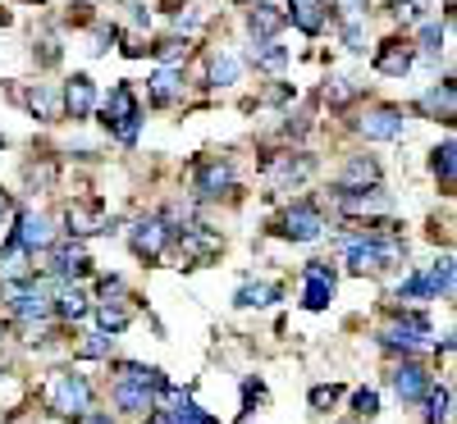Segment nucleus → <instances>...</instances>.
Here are the masks:
<instances>
[{
  "label": "nucleus",
  "instance_id": "c85d7f7f",
  "mask_svg": "<svg viewBox=\"0 0 457 424\" xmlns=\"http://www.w3.org/2000/svg\"><path fill=\"white\" fill-rule=\"evenodd\" d=\"M96 320H101V333H124L129 329V320H133V311L129 306H120V301H101V311H96Z\"/></svg>",
  "mask_w": 457,
  "mask_h": 424
},
{
  "label": "nucleus",
  "instance_id": "de8ad7c7",
  "mask_svg": "<svg viewBox=\"0 0 457 424\" xmlns=\"http://www.w3.org/2000/svg\"><path fill=\"white\" fill-rule=\"evenodd\" d=\"M120 292H124V279H114V274L101 279V297H105V301H110V297H120Z\"/></svg>",
  "mask_w": 457,
  "mask_h": 424
},
{
  "label": "nucleus",
  "instance_id": "6e6552de",
  "mask_svg": "<svg viewBox=\"0 0 457 424\" xmlns=\"http://www.w3.org/2000/svg\"><path fill=\"white\" fill-rule=\"evenodd\" d=\"M179 251H183L187 265H206L211 256H220V233H211L202 224H183L179 228Z\"/></svg>",
  "mask_w": 457,
  "mask_h": 424
},
{
  "label": "nucleus",
  "instance_id": "f3484780",
  "mask_svg": "<svg viewBox=\"0 0 457 424\" xmlns=\"http://www.w3.org/2000/svg\"><path fill=\"white\" fill-rule=\"evenodd\" d=\"M51 269L69 283V279H83L87 269H92V260H87V251H83L79 242H64V247H55V251H51Z\"/></svg>",
  "mask_w": 457,
  "mask_h": 424
},
{
  "label": "nucleus",
  "instance_id": "c9c22d12",
  "mask_svg": "<svg viewBox=\"0 0 457 424\" xmlns=\"http://www.w3.org/2000/svg\"><path fill=\"white\" fill-rule=\"evenodd\" d=\"M79 352H83L87 361H105V356L114 352V338H110V333H87V342L79 347Z\"/></svg>",
  "mask_w": 457,
  "mask_h": 424
},
{
  "label": "nucleus",
  "instance_id": "393cba45",
  "mask_svg": "<svg viewBox=\"0 0 457 424\" xmlns=\"http://www.w3.org/2000/svg\"><path fill=\"white\" fill-rule=\"evenodd\" d=\"M179 96H183V73L179 69H156V73H151V101L170 105Z\"/></svg>",
  "mask_w": 457,
  "mask_h": 424
},
{
  "label": "nucleus",
  "instance_id": "0eeeda50",
  "mask_svg": "<svg viewBox=\"0 0 457 424\" xmlns=\"http://www.w3.org/2000/svg\"><path fill=\"white\" fill-rule=\"evenodd\" d=\"M64 224L73 238H87V233H110V219H105V201L101 197H87V201H69L64 210Z\"/></svg>",
  "mask_w": 457,
  "mask_h": 424
},
{
  "label": "nucleus",
  "instance_id": "603ef678",
  "mask_svg": "<svg viewBox=\"0 0 457 424\" xmlns=\"http://www.w3.org/2000/svg\"><path fill=\"white\" fill-rule=\"evenodd\" d=\"M0 146H5V137H0Z\"/></svg>",
  "mask_w": 457,
  "mask_h": 424
},
{
  "label": "nucleus",
  "instance_id": "a19ab883",
  "mask_svg": "<svg viewBox=\"0 0 457 424\" xmlns=\"http://www.w3.org/2000/svg\"><path fill=\"white\" fill-rule=\"evenodd\" d=\"M353 96H357V92L348 87V78H329V83H325V101H334V105H348Z\"/></svg>",
  "mask_w": 457,
  "mask_h": 424
},
{
  "label": "nucleus",
  "instance_id": "2eb2a0df",
  "mask_svg": "<svg viewBox=\"0 0 457 424\" xmlns=\"http://www.w3.org/2000/svg\"><path fill=\"white\" fill-rule=\"evenodd\" d=\"M389 383H394V393H398L403 402H421L426 388H430V374L416 365V361H403V365L389 374Z\"/></svg>",
  "mask_w": 457,
  "mask_h": 424
},
{
  "label": "nucleus",
  "instance_id": "1a4fd4ad",
  "mask_svg": "<svg viewBox=\"0 0 457 424\" xmlns=\"http://www.w3.org/2000/svg\"><path fill=\"white\" fill-rule=\"evenodd\" d=\"M10 315L32 324V320H46L51 315V297L32 283H10Z\"/></svg>",
  "mask_w": 457,
  "mask_h": 424
},
{
  "label": "nucleus",
  "instance_id": "39448f33",
  "mask_svg": "<svg viewBox=\"0 0 457 424\" xmlns=\"http://www.w3.org/2000/svg\"><path fill=\"white\" fill-rule=\"evenodd\" d=\"M379 342H385L389 352L411 356V352H421V347L430 342V320L426 315H403V320H394L385 333H379Z\"/></svg>",
  "mask_w": 457,
  "mask_h": 424
},
{
  "label": "nucleus",
  "instance_id": "ddd939ff",
  "mask_svg": "<svg viewBox=\"0 0 457 424\" xmlns=\"http://www.w3.org/2000/svg\"><path fill=\"white\" fill-rule=\"evenodd\" d=\"M234 187V165L228 160H206L202 169H197V183H193V192L202 201H215V197H224V192Z\"/></svg>",
  "mask_w": 457,
  "mask_h": 424
},
{
  "label": "nucleus",
  "instance_id": "473e14b6",
  "mask_svg": "<svg viewBox=\"0 0 457 424\" xmlns=\"http://www.w3.org/2000/svg\"><path fill=\"white\" fill-rule=\"evenodd\" d=\"M252 60H256L261 69L279 73V69L288 64V51H284V46H275V42H256V46H252Z\"/></svg>",
  "mask_w": 457,
  "mask_h": 424
},
{
  "label": "nucleus",
  "instance_id": "8fccbe9b",
  "mask_svg": "<svg viewBox=\"0 0 457 424\" xmlns=\"http://www.w3.org/2000/svg\"><path fill=\"white\" fill-rule=\"evenodd\" d=\"M133 10H137V14H133V23H137V28H151V14H146L142 5H133Z\"/></svg>",
  "mask_w": 457,
  "mask_h": 424
},
{
  "label": "nucleus",
  "instance_id": "20e7f679",
  "mask_svg": "<svg viewBox=\"0 0 457 424\" xmlns=\"http://www.w3.org/2000/svg\"><path fill=\"white\" fill-rule=\"evenodd\" d=\"M170 224L161 219V215H146V219H137L133 228H129V242H133V251L146 260V265H156L161 256H165V247H170Z\"/></svg>",
  "mask_w": 457,
  "mask_h": 424
},
{
  "label": "nucleus",
  "instance_id": "72a5a7b5",
  "mask_svg": "<svg viewBox=\"0 0 457 424\" xmlns=\"http://www.w3.org/2000/svg\"><path fill=\"white\" fill-rule=\"evenodd\" d=\"M23 101H28V110L37 114V119H51V114H55V96H51V92H46L42 83H37V87H32V92H28Z\"/></svg>",
  "mask_w": 457,
  "mask_h": 424
},
{
  "label": "nucleus",
  "instance_id": "dca6fc26",
  "mask_svg": "<svg viewBox=\"0 0 457 424\" xmlns=\"http://www.w3.org/2000/svg\"><path fill=\"white\" fill-rule=\"evenodd\" d=\"M334 206L348 210V215H375V210H389V197H385V187H361V192H343L338 187Z\"/></svg>",
  "mask_w": 457,
  "mask_h": 424
},
{
  "label": "nucleus",
  "instance_id": "412c9836",
  "mask_svg": "<svg viewBox=\"0 0 457 424\" xmlns=\"http://www.w3.org/2000/svg\"><path fill=\"white\" fill-rule=\"evenodd\" d=\"M284 28V14L275 5H265V0H256V5L247 10V32L256 37V42H270V37Z\"/></svg>",
  "mask_w": 457,
  "mask_h": 424
},
{
  "label": "nucleus",
  "instance_id": "f704fd0d",
  "mask_svg": "<svg viewBox=\"0 0 457 424\" xmlns=\"http://www.w3.org/2000/svg\"><path fill=\"white\" fill-rule=\"evenodd\" d=\"M151 51H156V60H161V69H170L179 55H187V37H165V42H156V46H151Z\"/></svg>",
  "mask_w": 457,
  "mask_h": 424
},
{
  "label": "nucleus",
  "instance_id": "3c124183",
  "mask_svg": "<svg viewBox=\"0 0 457 424\" xmlns=\"http://www.w3.org/2000/svg\"><path fill=\"white\" fill-rule=\"evenodd\" d=\"M10 215V192H0V219Z\"/></svg>",
  "mask_w": 457,
  "mask_h": 424
},
{
  "label": "nucleus",
  "instance_id": "a18cd8bd",
  "mask_svg": "<svg viewBox=\"0 0 457 424\" xmlns=\"http://www.w3.org/2000/svg\"><path fill=\"white\" fill-rule=\"evenodd\" d=\"M243 402H247V411H252L256 402H265V388H261L256 379H247V383H243Z\"/></svg>",
  "mask_w": 457,
  "mask_h": 424
},
{
  "label": "nucleus",
  "instance_id": "4468645a",
  "mask_svg": "<svg viewBox=\"0 0 457 424\" xmlns=\"http://www.w3.org/2000/svg\"><path fill=\"white\" fill-rule=\"evenodd\" d=\"M96 110V87L87 73H73V78L64 83V114L69 119H87V114Z\"/></svg>",
  "mask_w": 457,
  "mask_h": 424
},
{
  "label": "nucleus",
  "instance_id": "b1692460",
  "mask_svg": "<svg viewBox=\"0 0 457 424\" xmlns=\"http://www.w3.org/2000/svg\"><path fill=\"white\" fill-rule=\"evenodd\" d=\"M114 406L129 411V415H151L156 411V393L133 388V383H114Z\"/></svg>",
  "mask_w": 457,
  "mask_h": 424
},
{
  "label": "nucleus",
  "instance_id": "864d4df0",
  "mask_svg": "<svg viewBox=\"0 0 457 424\" xmlns=\"http://www.w3.org/2000/svg\"><path fill=\"white\" fill-rule=\"evenodd\" d=\"M293 5H302V0H293Z\"/></svg>",
  "mask_w": 457,
  "mask_h": 424
},
{
  "label": "nucleus",
  "instance_id": "9b49d317",
  "mask_svg": "<svg viewBox=\"0 0 457 424\" xmlns=\"http://www.w3.org/2000/svg\"><path fill=\"white\" fill-rule=\"evenodd\" d=\"M14 242H19L28 256H32V251H46V247H55V228H51L46 215L23 210V215H19V228H14Z\"/></svg>",
  "mask_w": 457,
  "mask_h": 424
},
{
  "label": "nucleus",
  "instance_id": "7c9ffc66",
  "mask_svg": "<svg viewBox=\"0 0 457 424\" xmlns=\"http://www.w3.org/2000/svg\"><path fill=\"white\" fill-rule=\"evenodd\" d=\"M421 402H426V420H430V424H444V420H448V406H453V393L444 388V383H439V388L430 383Z\"/></svg>",
  "mask_w": 457,
  "mask_h": 424
},
{
  "label": "nucleus",
  "instance_id": "c03bdc74",
  "mask_svg": "<svg viewBox=\"0 0 457 424\" xmlns=\"http://www.w3.org/2000/svg\"><path fill=\"white\" fill-rule=\"evenodd\" d=\"M353 406H357L361 415H375V411H379V397H375L370 388H357V393H353Z\"/></svg>",
  "mask_w": 457,
  "mask_h": 424
},
{
  "label": "nucleus",
  "instance_id": "6ab92c4d",
  "mask_svg": "<svg viewBox=\"0 0 457 424\" xmlns=\"http://www.w3.org/2000/svg\"><path fill=\"white\" fill-rule=\"evenodd\" d=\"M51 311L60 315V320H83L87 311H92V306H87V292L83 288H73V283H60V292L51 297Z\"/></svg>",
  "mask_w": 457,
  "mask_h": 424
},
{
  "label": "nucleus",
  "instance_id": "aec40b11",
  "mask_svg": "<svg viewBox=\"0 0 457 424\" xmlns=\"http://www.w3.org/2000/svg\"><path fill=\"white\" fill-rule=\"evenodd\" d=\"M338 187H343V192L379 187V165H375L370 156H353V160H348V169H343V178H338Z\"/></svg>",
  "mask_w": 457,
  "mask_h": 424
},
{
  "label": "nucleus",
  "instance_id": "423d86ee",
  "mask_svg": "<svg viewBox=\"0 0 457 424\" xmlns=\"http://www.w3.org/2000/svg\"><path fill=\"white\" fill-rule=\"evenodd\" d=\"M325 215L316 210V206H307V201H302V206H293L284 219H279V228H275V233L279 238H288V242H316V238H325Z\"/></svg>",
  "mask_w": 457,
  "mask_h": 424
},
{
  "label": "nucleus",
  "instance_id": "5701e85b",
  "mask_svg": "<svg viewBox=\"0 0 457 424\" xmlns=\"http://www.w3.org/2000/svg\"><path fill=\"white\" fill-rule=\"evenodd\" d=\"M0 279L5 283H28L32 279V256L19 242H10L5 251H0Z\"/></svg>",
  "mask_w": 457,
  "mask_h": 424
},
{
  "label": "nucleus",
  "instance_id": "4c0bfd02",
  "mask_svg": "<svg viewBox=\"0 0 457 424\" xmlns=\"http://www.w3.org/2000/svg\"><path fill=\"white\" fill-rule=\"evenodd\" d=\"M343 46H348L353 55L366 51V23H361V19H357V23H343Z\"/></svg>",
  "mask_w": 457,
  "mask_h": 424
},
{
  "label": "nucleus",
  "instance_id": "09e8293b",
  "mask_svg": "<svg viewBox=\"0 0 457 424\" xmlns=\"http://www.w3.org/2000/svg\"><path fill=\"white\" fill-rule=\"evenodd\" d=\"M79 424H114V420H110V411H87V415H79Z\"/></svg>",
  "mask_w": 457,
  "mask_h": 424
},
{
  "label": "nucleus",
  "instance_id": "c756f323",
  "mask_svg": "<svg viewBox=\"0 0 457 424\" xmlns=\"http://www.w3.org/2000/svg\"><path fill=\"white\" fill-rule=\"evenodd\" d=\"M426 283H430V297H453V256H444L426 269Z\"/></svg>",
  "mask_w": 457,
  "mask_h": 424
},
{
  "label": "nucleus",
  "instance_id": "bb28decb",
  "mask_svg": "<svg viewBox=\"0 0 457 424\" xmlns=\"http://www.w3.org/2000/svg\"><path fill=\"white\" fill-rule=\"evenodd\" d=\"M325 0H302V5H293V23H297V32H307V37H316L320 28H325Z\"/></svg>",
  "mask_w": 457,
  "mask_h": 424
},
{
  "label": "nucleus",
  "instance_id": "f8f14e48",
  "mask_svg": "<svg viewBox=\"0 0 457 424\" xmlns=\"http://www.w3.org/2000/svg\"><path fill=\"white\" fill-rule=\"evenodd\" d=\"M334 301V269L325 260H312L307 265V288H302V306L307 311H325Z\"/></svg>",
  "mask_w": 457,
  "mask_h": 424
},
{
  "label": "nucleus",
  "instance_id": "e433bc0d",
  "mask_svg": "<svg viewBox=\"0 0 457 424\" xmlns=\"http://www.w3.org/2000/svg\"><path fill=\"white\" fill-rule=\"evenodd\" d=\"M453 156H457V146H453V142H444V146L435 151V174L444 178V187H453Z\"/></svg>",
  "mask_w": 457,
  "mask_h": 424
},
{
  "label": "nucleus",
  "instance_id": "2f4dec72",
  "mask_svg": "<svg viewBox=\"0 0 457 424\" xmlns=\"http://www.w3.org/2000/svg\"><path fill=\"white\" fill-rule=\"evenodd\" d=\"M238 73H243L238 55H215V64H211V83H215V87H234V83H238Z\"/></svg>",
  "mask_w": 457,
  "mask_h": 424
},
{
  "label": "nucleus",
  "instance_id": "79ce46f5",
  "mask_svg": "<svg viewBox=\"0 0 457 424\" xmlns=\"http://www.w3.org/2000/svg\"><path fill=\"white\" fill-rule=\"evenodd\" d=\"M398 297H411V301H430V283H426V274H411V279L398 288Z\"/></svg>",
  "mask_w": 457,
  "mask_h": 424
},
{
  "label": "nucleus",
  "instance_id": "37998d69",
  "mask_svg": "<svg viewBox=\"0 0 457 424\" xmlns=\"http://www.w3.org/2000/svg\"><path fill=\"white\" fill-rule=\"evenodd\" d=\"M389 14H394L398 23H416V19H421V5H416V0H394Z\"/></svg>",
  "mask_w": 457,
  "mask_h": 424
},
{
  "label": "nucleus",
  "instance_id": "ea45409f",
  "mask_svg": "<svg viewBox=\"0 0 457 424\" xmlns=\"http://www.w3.org/2000/svg\"><path fill=\"white\" fill-rule=\"evenodd\" d=\"M439 51H444V32H439V23H426V28H421V55L435 60Z\"/></svg>",
  "mask_w": 457,
  "mask_h": 424
},
{
  "label": "nucleus",
  "instance_id": "9d476101",
  "mask_svg": "<svg viewBox=\"0 0 457 424\" xmlns=\"http://www.w3.org/2000/svg\"><path fill=\"white\" fill-rule=\"evenodd\" d=\"M370 142H394V137H403L407 133V114L398 110V105H379V110H370L366 119L357 124Z\"/></svg>",
  "mask_w": 457,
  "mask_h": 424
},
{
  "label": "nucleus",
  "instance_id": "a211bd4d",
  "mask_svg": "<svg viewBox=\"0 0 457 424\" xmlns=\"http://www.w3.org/2000/svg\"><path fill=\"white\" fill-rule=\"evenodd\" d=\"M411 60H416L411 42H385V46H379V55H375V69L389 73V78H403V73L411 69Z\"/></svg>",
  "mask_w": 457,
  "mask_h": 424
},
{
  "label": "nucleus",
  "instance_id": "a878e982",
  "mask_svg": "<svg viewBox=\"0 0 457 424\" xmlns=\"http://www.w3.org/2000/svg\"><path fill=\"white\" fill-rule=\"evenodd\" d=\"M421 114H430V119H444L453 124V83H439L421 96Z\"/></svg>",
  "mask_w": 457,
  "mask_h": 424
},
{
  "label": "nucleus",
  "instance_id": "4be33fe9",
  "mask_svg": "<svg viewBox=\"0 0 457 424\" xmlns=\"http://www.w3.org/2000/svg\"><path fill=\"white\" fill-rule=\"evenodd\" d=\"M312 169H316V160L312 156H275L270 165H265V174L270 178H279V183H302V178H312Z\"/></svg>",
  "mask_w": 457,
  "mask_h": 424
},
{
  "label": "nucleus",
  "instance_id": "f257e3e1",
  "mask_svg": "<svg viewBox=\"0 0 457 424\" xmlns=\"http://www.w3.org/2000/svg\"><path fill=\"white\" fill-rule=\"evenodd\" d=\"M110 133H114V142H124V146H133L137 142V128H142V110H137V96H133V87L129 83H120L110 92V101H105V119H101Z\"/></svg>",
  "mask_w": 457,
  "mask_h": 424
},
{
  "label": "nucleus",
  "instance_id": "58836bf2",
  "mask_svg": "<svg viewBox=\"0 0 457 424\" xmlns=\"http://www.w3.org/2000/svg\"><path fill=\"white\" fill-rule=\"evenodd\" d=\"M338 397H343L338 383H320V388H312V411H329Z\"/></svg>",
  "mask_w": 457,
  "mask_h": 424
},
{
  "label": "nucleus",
  "instance_id": "7ed1b4c3",
  "mask_svg": "<svg viewBox=\"0 0 457 424\" xmlns=\"http://www.w3.org/2000/svg\"><path fill=\"white\" fill-rule=\"evenodd\" d=\"M51 411L60 415H87L92 411V383L73 370H60L51 379Z\"/></svg>",
  "mask_w": 457,
  "mask_h": 424
},
{
  "label": "nucleus",
  "instance_id": "49530a36",
  "mask_svg": "<svg viewBox=\"0 0 457 424\" xmlns=\"http://www.w3.org/2000/svg\"><path fill=\"white\" fill-rule=\"evenodd\" d=\"M174 28H179V32H193V28H197V14H193V10H179V14H174Z\"/></svg>",
  "mask_w": 457,
  "mask_h": 424
},
{
  "label": "nucleus",
  "instance_id": "f03ea898",
  "mask_svg": "<svg viewBox=\"0 0 457 424\" xmlns=\"http://www.w3.org/2000/svg\"><path fill=\"white\" fill-rule=\"evenodd\" d=\"M398 256H403V247L394 238H379V233H361L348 242V265L357 274H379V269L398 265Z\"/></svg>",
  "mask_w": 457,
  "mask_h": 424
},
{
  "label": "nucleus",
  "instance_id": "cd10ccee",
  "mask_svg": "<svg viewBox=\"0 0 457 424\" xmlns=\"http://www.w3.org/2000/svg\"><path fill=\"white\" fill-rule=\"evenodd\" d=\"M234 301L243 306V311H252V306H256V311H261V306H270V301H279V283H243Z\"/></svg>",
  "mask_w": 457,
  "mask_h": 424
}]
</instances>
